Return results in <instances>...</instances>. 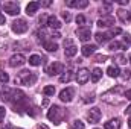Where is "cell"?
<instances>
[{
    "instance_id": "7402d4cb",
    "label": "cell",
    "mask_w": 131,
    "mask_h": 129,
    "mask_svg": "<svg viewBox=\"0 0 131 129\" xmlns=\"http://www.w3.org/2000/svg\"><path fill=\"white\" fill-rule=\"evenodd\" d=\"M43 46H44V49H46L47 52H57V50H58V46H57L53 41H49V40L43 41Z\"/></svg>"
},
{
    "instance_id": "d6986e66",
    "label": "cell",
    "mask_w": 131,
    "mask_h": 129,
    "mask_svg": "<svg viewBox=\"0 0 131 129\" xmlns=\"http://www.w3.org/2000/svg\"><path fill=\"white\" fill-rule=\"evenodd\" d=\"M72 79H73V70L72 68H67L66 71H63V74L60 76V82H63V84L70 82Z\"/></svg>"
},
{
    "instance_id": "52a82bcc",
    "label": "cell",
    "mask_w": 131,
    "mask_h": 129,
    "mask_svg": "<svg viewBox=\"0 0 131 129\" xmlns=\"http://www.w3.org/2000/svg\"><path fill=\"white\" fill-rule=\"evenodd\" d=\"M89 79H90V71L87 68H79L76 73V82L79 85H84V84H87Z\"/></svg>"
},
{
    "instance_id": "484cf974",
    "label": "cell",
    "mask_w": 131,
    "mask_h": 129,
    "mask_svg": "<svg viewBox=\"0 0 131 129\" xmlns=\"http://www.w3.org/2000/svg\"><path fill=\"white\" fill-rule=\"evenodd\" d=\"M29 64L34 65V67H38V65L41 64V56H38V55H32V56H29Z\"/></svg>"
},
{
    "instance_id": "8fae6325",
    "label": "cell",
    "mask_w": 131,
    "mask_h": 129,
    "mask_svg": "<svg viewBox=\"0 0 131 129\" xmlns=\"http://www.w3.org/2000/svg\"><path fill=\"white\" fill-rule=\"evenodd\" d=\"M87 117H89V120H90V123H98L99 120H101V117H102V112H101V109L99 108H92L89 112H87Z\"/></svg>"
},
{
    "instance_id": "60d3db41",
    "label": "cell",
    "mask_w": 131,
    "mask_h": 129,
    "mask_svg": "<svg viewBox=\"0 0 131 129\" xmlns=\"http://www.w3.org/2000/svg\"><path fill=\"white\" fill-rule=\"evenodd\" d=\"M69 46H73L72 40H66V41H64V47H69Z\"/></svg>"
},
{
    "instance_id": "3957f363",
    "label": "cell",
    "mask_w": 131,
    "mask_h": 129,
    "mask_svg": "<svg viewBox=\"0 0 131 129\" xmlns=\"http://www.w3.org/2000/svg\"><path fill=\"white\" fill-rule=\"evenodd\" d=\"M63 115H64V112H63V109H61L58 105H53V106L47 111V119H49L50 122H53L55 125H60V123H61Z\"/></svg>"
},
{
    "instance_id": "ac0fdd59",
    "label": "cell",
    "mask_w": 131,
    "mask_h": 129,
    "mask_svg": "<svg viewBox=\"0 0 131 129\" xmlns=\"http://www.w3.org/2000/svg\"><path fill=\"white\" fill-rule=\"evenodd\" d=\"M121 126H122V123H121V119H117V117L105 122V125H104L105 129H121Z\"/></svg>"
},
{
    "instance_id": "4fadbf2b",
    "label": "cell",
    "mask_w": 131,
    "mask_h": 129,
    "mask_svg": "<svg viewBox=\"0 0 131 129\" xmlns=\"http://www.w3.org/2000/svg\"><path fill=\"white\" fill-rule=\"evenodd\" d=\"M66 5L69 8H78V9H82V8H87L89 6V0H67Z\"/></svg>"
},
{
    "instance_id": "6da1fadb",
    "label": "cell",
    "mask_w": 131,
    "mask_h": 129,
    "mask_svg": "<svg viewBox=\"0 0 131 129\" xmlns=\"http://www.w3.org/2000/svg\"><path fill=\"white\" fill-rule=\"evenodd\" d=\"M15 81L23 84V85H26V87H31V85H34L37 82V74L34 71H29V70H23V71L18 73V78Z\"/></svg>"
},
{
    "instance_id": "ba28073f",
    "label": "cell",
    "mask_w": 131,
    "mask_h": 129,
    "mask_svg": "<svg viewBox=\"0 0 131 129\" xmlns=\"http://www.w3.org/2000/svg\"><path fill=\"white\" fill-rule=\"evenodd\" d=\"M26 62V58H25V55H21V53H15V55H12L11 58H9V65L11 67H21V65Z\"/></svg>"
},
{
    "instance_id": "4316f807",
    "label": "cell",
    "mask_w": 131,
    "mask_h": 129,
    "mask_svg": "<svg viewBox=\"0 0 131 129\" xmlns=\"http://www.w3.org/2000/svg\"><path fill=\"white\" fill-rule=\"evenodd\" d=\"M43 93H44L46 96H53V94H55V87H53V85H47V87L43 88Z\"/></svg>"
},
{
    "instance_id": "e575fe53",
    "label": "cell",
    "mask_w": 131,
    "mask_h": 129,
    "mask_svg": "<svg viewBox=\"0 0 131 129\" xmlns=\"http://www.w3.org/2000/svg\"><path fill=\"white\" fill-rule=\"evenodd\" d=\"M107 61V56L105 55H98L96 56V62H105Z\"/></svg>"
},
{
    "instance_id": "e0dca14e",
    "label": "cell",
    "mask_w": 131,
    "mask_h": 129,
    "mask_svg": "<svg viewBox=\"0 0 131 129\" xmlns=\"http://www.w3.org/2000/svg\"><path fill=\"white\" fill-rule=\"evenodd\" d=\"M96 49L98 47L95 44H84L81 47V53H82V56H90V55H93L96 52Z\"/></svg>"
},
{
    "instance_id": "9c48e42d",
    "label": "cell",
    "mask_w": 131,
    "mask_h": 129,
    "mask_svg": "<svg viewBox=\"0 0 131 129\" xmlns=\"http://www.w3.org/2000/svg\"><path fill=\"white\" fill-rule=\"evenodd\" d=\"M64 71V65L61 64V62H53L52 65H49L47 68H46V73L49 74V76H55V74H60V73H63Z\"/></svg>"
},
{
    "instance_id": "ffe728a7",
    "label": "cell",
    "mask_w": 131,
    "mask_h": 129,
    "mask_svg": "<svg viewBox=\"0 0 131 129\" xmlns=\"http://www.w3.org/2000/svg\"><path fill=\"white\" fill-rule=\"evenodd\" d=\"M38 8H40V3H38V2H31V3L26 6V14H28V15H35V12L38 11Z\"/></svg>"
},
{
    "instance_id": "f6af8a7d",
    "label": "cell",
    "mask_w": 131,
    "mask_h": 129,
    "mask_svg": "<svg viewBox=\"0 0 131 129\" xmlns=\"http://www.w3.org/2000/svg\"><path fill=\"white\" fill-rule=\"evenodd\" d=\"M38 129H49V128H47L46 125H40V126H38Z\"/></svg>"
},
{
    "instance_id": "f1b7e54d",
    "label": "cell",
    "mask_w": 131,
    "mask_h": 129,
    "mask_svg": "<svg viewBox=\"0 0 131 129\" xmlns=\"http://www.w3.org/2000/svg\"><path fill=\"white\" fill-rule=\"evenodd\" d=\"M85 126H84V123L81 122V120H75L73 123H72V126H70V129H84Z\"/></svg>"
},
{
    "instance_id": "30bf717a",
    "label": "cell",
    "mask_w": 131,
    "mask_h": 129,
    "mask_svg": "<svg viewBox=\"0 0 131 129\" xmlns=\"http://www.w3.org/2000/svg\"><path fill=\"white\" fill-rule=\"evenodd\" d=\"M75 97V88H72V87H67L64 88L61 93H60V99L66 102V103H69V102H72V99Z\"/></svg>"
},
{
    "instance_id": "4dcf8cb0",
    "label": "cell",
    "mask_w": 131,
    "mask_h": 129,
    "mask_svg": "<svg viewBox=\"0 0 131 129\" xmlns=\"http://www.w3.org/2000/svg\"><path fill=\"white\" fill-rule=\"evenodd\" d=\"M122 44H124V47H125V49H127V47L131 44V36H130V33H124V43H122Z\"/></svg>"
},
{
    "instance_id": "7dc6e473",
    "label": "cell",
    "mask_w": 131,
    "mask_h": 129,
    "mask_svg": "<svg viewBox=\"0 0 131 129\" xmlns=\"http://www.w3.org/2000/svg\"><path fill=\"white\" fill-rule=\"evenodd\" d=\"M130 62H131V55H130Z\"/></svg>"
},
{
    "instance_id": "5b68a950",
    "label": "cell",
    "mask_w": 131,
    "mask_h": 129,
    "mask_svg": "<svg viewBox=\"0 0 131 129\" xmlns=\"http://www.w3.org/2000/svg\"><path fill=\"white\" fill-rule=\"evenodd\" d=\"M28 23H26V20H23V18H17L14 23H12V31L15 33H25L28 31Z\"/></svg>"
},
{
    "instance_id": "ab89813d",
    "label": "cell",
    "mask_w": 131,
    "mask_h": 129,
    "mask_svg": "<svg viewBox=\"0 0 131 129\" xmlns=\"http://www.w3.org/2000/svg\"><path fill=\"white\" fill-rule=\"evenodd\" d=\"M63 18H64L66 21H70V14L69 12H63Z\"/></svg>"
},
{
    "instance_id": "f546056e",
    "label": "cell",
    "mask_w": 131,
    "mask_h": 129,
    "mask_svg": "<svg viewBox=\"0 0 131 129\" xmlns=\"http://www.w3.org/2000/svg\"><path fill=\"white\" fill-rule=\"evenodd\" d=\"M8 81H9L8 73H6V71H3V70H0V82H2V84H6Z\"/></svg>"
},
{
    "instance_id": "1f68e13d",
    "label": "cell",
    "mask_w": 131,
    "mask_h": 129,
    "mask_svg": "<svg viewBox=\"0 0 131 129\" xmlns=\"http://www.w3.org/2000/svg\"><path fill=\"white\" fill-rule=\"evenodd\" d=\"M121 73H122L121 76H122V78H124L125 81H128V79L131 78V70H130V68H125V70H122Z\"/></svg>"
},
{
    "instance_id": "ee69618b",
    "label": "cell",
    "mask_w": 131,
    "mask_h": 129,
    "mask_svg": "<svg viewBox=\"0 0 131 129\" xmlns=\"http://www.w3.org/2000/svg\"><path fill=\"white\" fill-rule=\"evenodd\" d=\"M125 114H128V115H131V105L128 106V108H127V109H125Z\"/></svg>"
},
{
    "instance_id": "8d00e7d4",
    "label": "cell",
    "mask_w": 131,
    "mask_h": 129,
    "mask_svg": "<svg viewBox=\"0 0 131 129\" xmlns=\"http://www.w3.org/2000/svg\"><path fill=\"white\" fill-rule=\"evenodd\" d=\"M5 114H6V109H5L3 106H0V122L5 119Z\"/></svg>"
},
{
    "instance_id": "836d02e7",
    "label": "cell",
    "mask_w": 131,
    "mask_h": 129,
    "mask_svg": "<svg viewBox=\"0 0 131 129\" xmlns=\"http://www.w3.org/2000/svg\"><path fill=\"white\" fill-rule=\"evenodd\" d=\"M76 23L79 24V28H82V26L85 24V17H84V15H78V17H76Z\"/></svg>"
},
{
    "instance_id": "7c38bea8",
    "label": "cell",
    "mask_w": 131,
    "mask_h": 129,
    "mask_svg": "<svg viewBox=\"0 0 131 129\" xmlns=\"http://www.w3.org/2000/svg\"><path fill=\"white\" fill-rule=\"evenodd\" d=\"M113 24H114V17L113 15H104L98 20L99 28H111Z\"/></svg>"
},
{
    "instance_id": "2e32d148",
    "label": "cell",
    "mask_w": 131,
    "mask_h": 129,
    "mask_svg": "<svg viewBox=\"0 0 131 129\" xmlns=\"http://www.w3.org/2000/svg\"><path fill=\"white\" fill-rule=\"evenodd\" d=\"M116 12H117V18H119L122 23H130V21H131V12H130V11H127V9H122V8H121V9H117Z\"/></svg>"
},
{
    "instance_id": "d590c367",
    "label": "cell",
    "mask_w": 131,
    "mask_h": 129,
    "mask_svg": "<svg viewBox=\"0 0 131 129\" xmlns=\"http://www.w3.org/2000/svg\"><path fill=\"white\" fill-rule=\"evenodd\" d=\"M38 3H40V6H44V8L52 5V2H50V0H44V2H38Z\"/></svg>"
},
{
    "instance_id": "7bdbcfd3",
    "label": "cell",
    "mask_w": 131,
    "mask_h": 129,
    "mask_svg": "<svg viewBox=\"0 0 131 129\" xmlns=\"http://www.w3.org/2000/svg\"><path fill=\"white\" fill-rule=\"evenodd\" d=\"M0 24H5V15L0 12Z\"/></svg>"
},
{
    "instance_id": "83f0119b",
    "label": "cell",
    "mask_w": 131,
    "mask_h": 129,
    "mask_svg": "<svg viewBox=\"0 0 131 129\" xmlns=\"http://www.w3.org/2000/svg\"><path fill=\"white\" fill-rule=\"evenodd\" d=\"M108 49L114 52V50H119V49H125V47H124V44H122V43L114 41V43H111V44H110V47H108Z\"/></svg>"
},
{
    "instance_id": "8992f818",
    "label": "cell",
    "mask_w": 131,
    "mask_h": 129,
    "mask_svg": "<svg viewBox=\"0 0 131 129\" xmlns=\"http://www.w3.org/2000/svg\"><path fill=\"white\" fill-rule=\"evenodd\" d=\"M76 35L79 36V40L82 43H87L90 38H92V29L89 26H82V28H78L76 29Z\"/></svg>"
},
{
    "instance_id": "7a4b0ae2",
    "label": "cell",
    "mask_w": 131,
    "mask_h": 129,
    "mask_svg": "<svg viewBox=\"0 0 131 129\" xmlns=\"http://www.w3.org/2000/svg\"><path fill=\"white\" fill-rule=\"evenodd\" d=\"M124 93H125V91L122 90V87H116V88H111L110 91H107L105 94H102V100H105V102H107L110 97H113V99L110 100V103H111V105H119V103H121V100H117L116 97H121V94L124 96Z\"/></svg>"
},
{
    "instance_id": "603a6c76",
    "label": "cell",
    "mask_w": 131,
    "mask_h": 129,
    "mask_svg": "<svg viewBox=\"0 0 131 129\" xmlns=\"http://www.w3.org/2000/svg\"><path fill=\"white\" fill-rule=\"evenodd\" d=\"M76 52H78V47L73 44V46H69V47H64V53L67 58H72V56H75L76 55Z\"/></svg>"
},
{
    "instance_id": "5bb4252c",
    "label": "cell",
    "mask_w": 131,
    "mask_h": 129,
    "mask_svg": "<svg viewBox=\"0 0 131 129\" xmlns=\"http://www.w3.org/2000/svg\"><path fill=\"white\" fill-rule=\"evenodd\" d=\"M46 24H47L49 29H55V31H58V29L61 28V21H60L55 15H49L47 20H46Z\"/></svg>"
},
{
    "instance_id": "277c9868",
    "label": "cell",
    "mask_w": 131,
    "mask_h": 129,
    "mask_svg": "<svg viewBox=\"0 0 131 129\" xmlns=\"http://www.w3.org/2000/svg\"><path fill=\"white\" fill-rule=\"evenodd\" d=\"M2 8H3V11L8 12L9 15H17V14L20 12V6H18L17 2H5V3L2 5Z\"/></svg>"
},
{
    "instance_id": "bcb514c9",
    "label": "cell",
    "mask_w": 131,
    "mask_h": 129,
    "mask_svg": "<svg viewBox=\"0 0 131 129\" xmlns=\"http://www.w3.org/2000/svg\"><path fill=\"white\" fill-rule=\"evenodd\" d=\"M128 126H130V129H131V119L128 120Z\"/></svg>"
},
{
    "instance_id": "c3c4849f",
    "label": "cell",
    "mask_w": 131,
    "mask_h": 129,
    "mask_svg": "<svg viewBox=\"0 0 131 129\" xmlns=\"http://www.w3.org/2000/svg\"><path fill=\"white\" fill-rule=\"evenodd\" d=\"M17 129H23V128H17Z\"/></svg>"
},
{
    "instance_id": "f35d334b",
    "label": "cell",
    "mask_w": 131,
    "mask_h": 129,
    "mask_svg": "<svg viewBox=\"0 0 131 129\" xmlns=\"http://www.w3.org/2000/svg\"><path fill=\"white\" fill-rule=\"evenodd\" d=\"M124 97L128 99V100H131V90H127V91L124 93Z\"/></svg>"
},
{
    "instance_id": "d6a6232c",
    "label": "cell",
    "mask_w": 131,
    "mask_h": 129,
    "mask_svg": "<svg viewBox=\"0 0 131 129\" xmlns=\"http://www.w3.org/2000/svg\"><path fill=\"white\" fill-rule=\"evenodd\" d=\"M116 61H117V64H127V56L122 55V53H119L116 56Z\"/></svg>"
},
{
    "instance_id": "d4e9b609",
    "label": "cell",
    "mask_w": 131,
    "mask_h": 129,
    "mask_svg": "<svg viewBox=\"0 0 131 129\" xmlns=\"http://www.w3.org/2000/svg\"><path fill=\"white\" fill-rule=\"evenodd\" d=\"M12 100L14 102H23L25 100V94H23V91H20V90H17V91H12Z\"/></svg>"
},
{
    "instance_id": "44dd1931",
    "label": "cell",
    "mask_w": 131,
    "mask_h": 129,
    "mask_svg": "<svg viewBox=\"0 0 131 129\" xmlns=\"http://www.w3.org/2000/svg\"><path fill=\"white\" fill-rule=\"evenodd\" d=\"M107 73H108L110 78H119V76H121V70H119L117 65H110V67L107 68Z\"/></svg>"
},
{
    "instance_id": "b9f144b4",
    "label": "cell",
    "mask_w": 131,
    "mask_h": 129,
    "mask_svg": "<svg viewBox=\"0 0 131 129\" xmlns=\"http://www.w3.org/2000/svg\"><path fill=\"white\" fill-rule=\"evenodd\" d=\"M117 3L124 6V5H128V0H117Z\"/></svg>"
},
{
    "instance_id": "9a60e30c",
    "label": "cell",
    "mask_w": 131,
    "mask_h": 129,
    "mask_svg": "<svg viewBox=\"0 0 131 129\" xmlns=\"http://www.w3.org/2000/svg\"><path fill=\"white\" fill-rule=\"evenodd\" d=\"M114 35L110 32H98L96 35H95V38H96V41H98L99 44H104V43H107V41H110L111 38H113Z\"/></svg>"
},
{
    "instance_id": "cb8c5ba5",
    "label": "cell",
    "mask_w": 131,
    "mask_h": 129,
    "mask_svg": "<svg viewBox=\"0 0 131 129\" xmlns=\"http://www.w3.org/2000/svg\"><path fill=\"white\" fill-rule=\"evenodd\" d=\"M101 78H102V70H101V68H95V70L90 73V79H92V82H98Z\"/></svg>"
},
{
    "instance_id": "74e56055",
    "label": "cell",
    "mask_w": 131,
    "mask_h": 129,
    "mask_svg": "<svg viewBox=\"0 0 131 129\" xmlns=\"http://www.w3.org/2000/svg\"><path fill=\"white\" fill-rule=\"evenodd\" d=\"M110 32L113 33V35H117V33H122V31H121L119 28H111V29H110Z\"/></svg>"
}]
</instances>
